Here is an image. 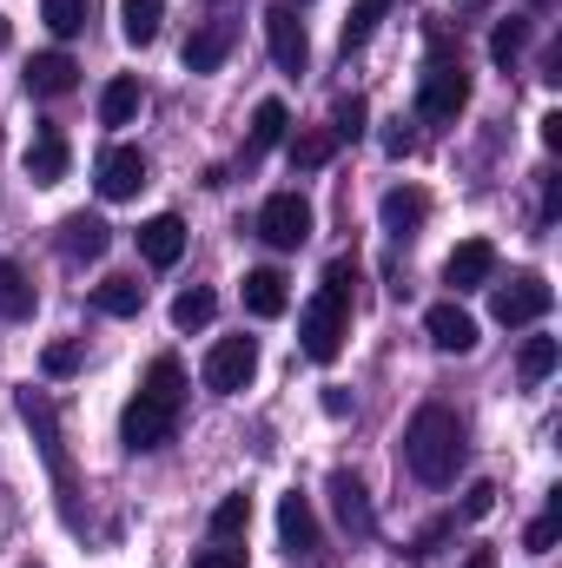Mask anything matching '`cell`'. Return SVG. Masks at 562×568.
Listing matches in <instances>:
<instances>
[{
  "instance_id": "6da1fadb",
  "label": "cell",
  "mask_w": 562,
  "mask_h": 568,
  "mask_svg": "<svg viewBox=\"0 0 562 568\" xmlns=\"http://www.w3.org/2000/svg\"><path fill=\"white\" fill-rule=\"evenodd\" d=\"M179 410H185V371H179V357H152L140 397H133V404H127V417H120L127 449H133V456L165 449V443L179 436Z\"/></svg>"
},
{
  "instance_id": "7a4b0ae2",
  "label": "cell",
  "mask_w": 562,
  "mask_h": 568,
  "mask_svg": "<svg viewBox=\"0 0 562 568\" xmlns=\"http://www.w3.org/2000/svg\"><path fill=\"white\" fill-rule=\"evenodd\" d=\"M351 337V258H331V272L318 284V297L298 311V351L311 364H331Z\"/></svg>"
},
{
  "instance_id": "3957f363",
  "label": "cell",
  "mask_w": 562,
  "mask_h": 568,
  "mask_svg": "<svg viewBox=\"0 0 562 568\" xmlns=\"http://www.w3.org/2000/svg\"><path fill=\"white\" fill-rule=\"evenodd\" d=\"M456 463H463V424L443 404H423L404 429V469L430 489H443V483H456Z\"/></svg>"
},
{
  "instance_id": "277c9868",
  "label": "cell",
  "mask_w": 562,
  "mask_h": 568,
  "mask_svg": "<svg viewBox=\"0 0 562 568\" xmlns=\"http://www.w3.org/2000/svg\"><path fill=\"white\" fill-rule=\"evenodd\" d=\"M13 410H20V424L33 429V443H40V456H47V469H53L60 496L73 503V463H67V443H60V417H53V397L27 384V390H13Z\"/></svg>"
},
{
  "instance_id": "5b68a950",
  "label": "cell",
  "mask_w": 562,
  "mask_h": 568,
  "mask_svg": "<svg viewBox=\"0 0 562 568\" xmlns=\"http://www.w3.org/2000/svg\"><path fill=\"white\" fill-rule=\"evenodd\" d=\"M463 106H470V73H463L456 60H430V67H423V80H418V120L450 126Z\"/></svg>"
},
{
  "instance_id": "8992f818",
  "label": "cell",
  "mask_w": 562,
  "mask_h": 568,
  "mask_svg": "<svg viewBox=\"0 0 562 568\" xmlns=\"http://www.w3.org/2000/svg\"><path fill=\"white\" fill-rule=\"evenodd\" d=\"M252 377H259V344L252 337H219L212 357H205V390L212 397H239Z\"/></svg>"
},
{
  "instance_id": "52a82bcc",
  "label": "cell",
  "mask_w": 562,
  "mask_h": 568,
  "mask_svg": "<svg viewBox=\"0 0 562 568\" xmlns=\"http://www.w3.org/2000/svg\"><path fill=\"white\" fill-rule=\"evenodd\" d=\"M550 304H556V291H550V278H536V272L496 284V324H510V331H523V324L550 317Z\"/></svg>"
},
{
  "instance_id": "ba28073f",
  "label": "cell",
  "mask_w": 562,
  "mask_h": 568,
  "mask_svg": "<svg viewBox=\"0 0 562 568\" xmlns=\"http://www.w3.org/2000/svg\"><path fill=\"white\" fill-rule=\"evenodd\" d=\"M259 239L279 245V252H298V245L311 239V205H304L298 192H272L265 212H259Z\"/></svg>"
},
{
  "instance_id": "9c48e42d",
  "label": "cell",
  "mask_w": 562,
  "mask_h": 568,
  "mask_svg": "<svg viewBox=\"0 0 562 568\" xmlns=\"http://www.w3.org/2000/svg\"><path fill=\"white\" fill-rule=\"evenodd\" d=\"M265 40H272L279 73H304V67H311V33H304V20H298L291 0H284V7H265Z\"/></svg>"
},
{
  "instance_id": "30bf717a",
  "label": "cell",
  "mask_w": 562,
  "mask_h": 568,
  "mask_svg": "<svg viewBox=\"0 0 562 568\" xmlns=\"http://www.w3.org/2000/svg\"><path fill=\"white\" fill-rule=\"evenodd\" d=\"M93 185H100V199H133L145 185V152L140 145H113V152H100V165H93Z\"/></svg>"
},
{
  "instance_id": "8fae6325",
  "label": "cell",
  "mask_w": 562,
  "mask_h": 568,
  "mask_svg": "<svg viewBox=\"0 0 562 568\" xmlns=\"http://www.w3.org/2000/svg\"><path fill=\"white\" fill-rule=\"evenodd\" d=\"M496 278V245L490 239H463L450 258H443V284L450 291H476V284Z\"/></svg>"
},
{
  "instance_id": "7c38bea8",
  "label": "cell",
  "mask_w": 562,
  "mask_h": 568,
  "mask_svg": "<svg viewBox=\"0 0 562 568\" xmlns=\"http://www.w3.org/2000/svg\"><path fill=\"white\" fill-rule=\"evenodd\" d=\"M423 331H430V344L436 351H450V357H463V351H476V317L450 297V304H430V317H423Z\"/></svg>"
},
{
  "instance_id": "4fadbf2b",
  "label": "cell",
  "mask_w": 562,
  "mask_h": 568,
  "mask_svg": "<svg viewBox=\"0 0 562 568\" xmlns=\"http://www.w3.org/2000/svg\"><path fill=\"white\" fill-rule=\"evenodd\" d=\"M232 40H239V27H232V20H205V27L185 40V73H219V67H225V53H232Z\"/></svg>"
},
{
  "instance_id": "5bb4252c",
  "label": "cell",
  "mask_w": 562,
  "mask_h": 568,
  "mask_svg": "<svg viewBox=\"0 0 562 568\" xmlns=\"http://www.w3.org/2000/svg\"><path fill=\"white\" fill-rule=\"evenodd\" d=\"M73 87H80V67L67 53H33L27 60V93L33 100H67Z\"/></svg>"
},
{
  "instance_id": "9a60e30c",
  "label": "cell",
  "mask_w": 562,
  "mask_h": 568,
  "mask_svg": "<svg viewBox=\"0 0 562 568\" xmlns=\"http://www.w3.org/2000/svg\"><path fill=\"white\" fill-rule=\"evenodd\" d=\"M324 489H331V509H338V523H344L351 536H371V529H378V523H371V496H364V483H358L351 469H331Z\"/></svg>"
},
{
  "instance_id": "2e32d148",
  "label": "cell",
  "mask_w": 562,
  "mask_h": 568,
  "mask_svg": "<svg viewBox=\"0 0 562 568\" xmlns=\"http://www.w3.org/2000/svg\"><path fill=\"white\" fill-rule=\"evenodd\" d=\"M140 252H145V265H179V252H185V219L179 212H159V219H145L140 225Z\"/></svg>"
},
{
  "instance_id": "e0dca14e",
  "label": "cell",
  "mask_w": 562,
  "mask_h": 568,
  "mask_svg": "<svg viewBox=\"0 0 562 568\" xmlns=\"http://www.w3.org/2000/svg\"><path fill=\"white\" fill-rule=\"evenodd\" d=\"M279 536H284V549L291 556H311L318 549V516H311V496H279Z\"/></svg>"
},
{
  "instance_id": "ac0fdd59",
  "label": "cell",
  "mask_w": 562,
  "mask_h": 568,
  "mask_svg": "<svg viewBox=\"0 0 562 568\" xmlns=\"http://www.w3.org/2000/svg\"><path fill=\"white\" fill-rule=\"evenodd\" d=\"M67 159H73L67 140H60L53 126H40L33 145H27V179H33V185H60V179H67Z\"/></svg>"
},
{
  "instance_id": "d6986e66",
  "label": "cell",
  "mask_w": 562,
  "mask_h": 568,
  "mask_svg": "<svg viewBox=\"0 0 562 568\" xmlns=\"http://www.w3.org/2000/svg\"><path fill=\"white\" fill-rule=\"evenodd\" d=\"M107 245H113V232H107V219H93V212H73V219L60 225V252H67V258H107Z\"/></svg>"
},
{
  "instance_id": "ffe728a7",
  "label": "cell",
  "mask_w": 562,
  "mask_h": 568,
  "mask_svg": "<svg viewBox=\"0 0 562 568\" xmlns=\"http://www.w3.org/2000/svg\"><path fill=\"white\" fill-rule=\"evenodd\" d=\"M423 219H430V199H423L418 185H398V192H384V232H391V239H418Z\"/></svg>"
},
{
  "instance_id": "44dd1931",
  "label": "cell",
  "mask_w": 562,
  "mask_h": 568,
  "mask_svg": "<svg viewBox=\"0 0 562 568\" xmlns=\"http://www.w3.org/2000/svg\"><path fill=\"white\" fill-rule=\"evenodd\" d=\"M284 304H291V291H284V278L265 265V272H245V311L252 317H284Z\"/></svg>"
},
{
  "instance_id": "7402d4cb",
  "label": "cell",
  "mask_w": 562,
  "mask_h": 568,
  "mask_svg": "<svg viewBox=\"0 0 562 568\" xmlns=\"http://www.w3.org/2000/svg\"><path fill=\"white\" fill-rule=\"evenodd\" d=\"M159 27H165V0H120V33L133 47H152Z\"/></svg>"
},
{
  "instance_id": "603a6c76",
  "label": "cell",
  "mask_w": 562,
  "mask_h": 568,
  "mask_svg": "<svg viewBox=\"0 0 562 568\" xmlns=\"http://www.w3.org/2000/svg\"><path fill=\"white\" fill-rule=\"evenodd\" d=\"M100 120H107V126H133V120H140V80L120 73V80L100 93Z\"/></svg>"
},
{
  "instance_id": "cb8c5ba5",
  "label": "cell",
  "mask_w": 562,
  "mask_h": 568,
  "mask_svg": "<svg viewBox=\"0 0 562 568\" xmlns=\"http://www.w3.org/2000/svg\"><path fill=\"white\" fill-rule=\"evenodd\" d=\"M93 304H100L107 317H140V304H145V284H140V278H107L100 291H93Z\"/></svg>"
},
{
  "instance_id": "d4e9b609",
  "label": "cell",
  "mask_w": 562,
  "mask_h": 568,
  "mask_svg": "<svg viewBox=\"0 0 562 568\" xmlns=\"http://www.w3.org/2000/svg\"><path fill=\"white\" fill-rule=\"evenodd\" d=\"M212 311H219V297H212L205 284H192V291H179V297H172V324H179V331H205V324H212Z\"/></svg>"
},
{
  "instance_id": "484cf974",
  "label": "cell",
  "mask_w": 562,
  "mask_h": 568,
  "mask_svg": "<svg viewBox=\"0 0 562 568\" xmlns=\"http://www.w3.org/2000/svg\"><path fill=\"white\" fill-rule=\"evenodd\" d=\"M245 529H252V496H225L212 509V542H245Z\"/></svg>"
},
{
  "instance_id": "4316f807",
  "label": "cell",
  "mask_w": 562,
  "mask_h": 568,
  "mask_svg": "<svg viewBox=\"0 0 562 568\" xmlns=\"http://www.w3.org/2000/svg\"><path fill=\"white\" fill-rule=\"evenodd\" d=\"M33 311V284L13 258H0V317H27Z\"/></svg>"
},
{
  "instance_id": "83f0119b",
  "label": "cell",
  "mask_w": 562,
  "mask_h": 568,
  "mask_svg": "<svg viewBox=\"0 0 562 568\" xmlns=\"http://www.w3.org/2000/svg\"><path fill=\"white\" fill-rule=\"evenodd\" d=\"M391 13V0H351V13H344V53L351 47H364L371 33H378V20Z\"/></svg>"
},
{
  "instance_id": "f1b7e54d",
  "label": "cell",
  "mask_w": 562,
  "mask_h": 568,
  "mask_svg": "<svg viewBox=\"0 0 562 568\" xmlns=\"http://www.w3.org/2000/svg\"><path fill=\"white\" fill-rule=\"evenodd\" d=\"M87 13H93V0H40V20H47L60 40L87 33Z\"/></svg>"
},
{
  "instance_id": "f546056e",
  "label": "cell",
  "mask_w": 562,
  "mask_h": 568,
  "mask_svg": "<svg viewBox=\"0 0 562 568\" xmlns=\"http://www.w3.org/2000/svg\"><path fill=\"white\" fill-rule=\"evenodd\" d=\"M556 337H523V357H516V371H523V384H543L550 371H556Z\"/></svg>"
},
{
  "instance_id": "4dcf8cb0",
  "label": "cell",
  "mask_w": 562,
  "mask_h": 568,
  "mask_svg": "<svg viewBox=\"0 0 562 568\" xmlns=\"http://www.w3.org/2000/svg\"><path fill=\"white\" fill-rule=\"evenodd\" d=\"M284 126H291V113H284L279 100H259V113H252V152H272L284 140Z\"/></svg>"
},
{
  "instance_id": "1f68e13d",
  "label": "cell",
  "mask_w": 562,
  "mask_h": 568,
  "mask_svg": "<svg viewBox=\"0 0 562 568\" xmlns=\"http://www.w3.org/2000/svg\"><path fill=\"white\" fill-rule=\"evenodd\" d=\"M523 47H530V20H496V33H490V60L510 67Z\"/></svg>"
},
{
  "instance_id": "d6a6232c",
  "label": "cell",
  "mask_w": 562,
  "mask_h": 568,
  "mask_svg": "<svg viewBox=\"0 0 562 568\" xmlns=\"http://www.w3.org/2000/svg\"><path fill=\"white\" fill-rule=\"evenodd\" d=\"M331 152H338L331 133H298V140H291V165H298V172H318V165H331Z\"/></svg>"
},
{
  "instance_id": "836d02e7",
  "label": "cell",
  "mask_w": 562,
  "mask_h": 568,
  "mask_svg": "<svg viewBox=\"0 0 562 568\" xmlns=\"http://www.w3.org/2000/svg\"><path fill=\"white\" fill-rule=\"evenodd\" d=\"M80 357H87V351H80L73 337H60V344H47V351H40V371H47V377H73V371H80Z\"/></svg>"
},
{
  "instance_id": "e575fe53",
  "label": "cell",
  "mask_w": 562,
  "mask_h": 568,
  "mask_svg": "<svg viewBox=\"0 0 562 568\" xmlns=\"http://www.w3.org/2000/svg\"><path fill=\"white\" fill-rule=\"evenodd\" d=\"M358 133H364V100L351 93V100L331 106V140H358Z\"/></svg>"
},
{
  "instance_id": "d590c367",
  "label": "cell",
  "mask_w": 562,
  "mask_h": 568,
  "mask_svg": "<svg viewBox=\"0 0 562 568\" xmlns=\"http://www.w3.org/2000/svg\"><path fill=\"white\" fill-rule=\"evenodd\" d=\"M490 509H496V483H470V489H463V509H456V516H463V523H483Z\"/></svg>"
},
{
  "instance_id": "8d00e7d4",
  "label": "cell",
  "mask_w": 562,
  "mask_h": 568,
  "mask_svg": "<svg viewBox=\"0 0 562 568\" xmlns=\"http://www.w3.org/2000/svg\"><path fill=\"white\" fill-rule=\"evenodd\" d=\"M192 568H245V542H212V549H199Z\"/></svg>"
},
{
  "instance_id": "74e56055",
  "label": "cell",
  "mask_w": 562,
  "mask_h": 568,
  "mask_svg": "<svg viewBox=\"0 0 562 568\" xmlns=\"http://www.w3.org/2000/svg\"><path fill=\"white\" fill-rule=\"evenodd\" d=\"M556 542H562V509H550L543 523H530V549H536V556H550Z\"/></svg>"
},
{
  "instance_id": "f35d334b",
  "label": "cell",
  "mask_w": 562,
  "mask_h": 568,
  "mask_svg": "<svg viewBox=\"0 0 562 568\" xmlns=\"http://www.w3.org/2000/svg\"><path fill=\"white\" fill-rule=\"evenodd\" d=\"M384 152H391V159H411V152H418V133H411L404 120H391V126H384Z\"/></svg>"
},
{
  "instance_id": "ab89813d",
  "label": "cell",
  "mask_w": 562,
  "mask_h": 568,
  "mask_svg": "<svg viewBox=\"0 0 562 568\" xmlns=\"http://www.w3.org/2000/svg\"><path fill=\"white\" fill-rule=\"evenodd\" d=\"M443 536H456V516H450V523H430V529L418 536V549H411V556H436V542H443Z\"/></svg>"
},
{
  "instance_id": "60d3db41",
  "label": "cell",
  "mask_w": 562,
  "mask_h": 568,
  "mask_svg": "<svg viewBox=\"0 0 562 568\" xmlns=\"http://www.w3.org/2000/svg\"><path fill=\"white\" fill-rule=\"evenodd\" d=\"M543 145H550V152H562V113H543Z\"/></svg>"
},
{
  "instance_id": "b9f144b4",
  "label": "cell",
  "mask_w": 562,
  "mask_h": 568,
  "mask_svg": "<svg viewBox=\"0 0 562 568\" xmlns=\"http://www.w3.org/2000/svg\"><path fill=\"white\" fill-rule=\"evenodd\" d=\"M324 417H351V397L344 390H324Z\"/></svg>"
},
{
  "instance_id": "7bdbcfd3",
  "label": "cell",
  "mask_w": 562,
  "mask_h": 568,
  "mask_svg": "<svg viewBox=\"0 0 562 568\" xmlns=\"http://www.w3.org/2000/svg\"><path fill=\"white\" fill-rule=\"evenodd\" d=\"M463 568H496V562H490V549H470V562Z\"/></svg>"
},
{
  "instance_id": "ee69618b",
  "label": "cell",
  "mask_w": 562,
  "mask_h": 568,
  "mask_svg": "<svg viewBox=\"0 0 562 568\" xmlns=\"http://www.w3.org/2000/svg\"><path fill=\"white\" fill-rule=\"evenodd\" d=\"M0 47H7V20H0Z\"/></svg>"
}]
</instances>
